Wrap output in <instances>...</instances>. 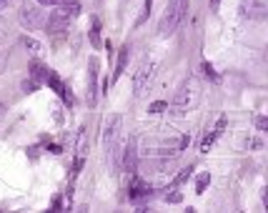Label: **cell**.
<instances>
[{
  "label": "cell",
  "mask_w": 268,
  "mask_h": 213,
  "mask_svg": "<svg viewBox=\"0 0 268 213\" xmlns=\"http://www.w3.org/2000/svg\"><path fill=\"white\" fill-rule=\"evenodd\" d=\"M198 100H201V85H198V80H195V78H188V80L178 88V93H175V100H173V113H175V116H186V113L191 111Z\"/></svg>",
  "instance_id": "6da1fadb"
},
{
  "label": "cell",
  "mask_w": 268,
  "mask_h": 213,
  "mask_svg": "<svg viewBox=\"0 0 268 213\" xmlns=\"http://www.w3.org/2000/svg\"><path fill=\"white\" fill-rule=\"evenodd\" d=\"M186 13H188V0H168L166 15L160 18V25H158L160 36H171L173 30L183 23Z\"/></svg>",
  "instance_id": "7a4b0ae2"
},
{
  "label": "cell",
  "mask_w": 268,
  "mask_h": 213,
  "mask_svg": "<svg viewBox=\"0 0 268 213\" xmlns=\"http://www.w3.org/2000/svg\"><path fill=\"white\" fill-rule=\"evenodd\" d=\"M153 73H155V63L153 60H140V65H138V70H135L133 76V96L140 98L146 91H148V85H151V80H153Z\"/></svg>",
  "instance_id": "3957f363"
},
{
  "label": "cell",
  "mask_w": 268,
  "mask_h": 213,
  "mask_svg": "<svg viewBox=\"0 0 268 213\" xmlns=\"http://www.w3.org/2000/svg\"><path fill=\"white\" fill-rule=\"evenodd\" d=\"M120 123H123V118L120 116H111V120L105 123V131H103L105 153H113L115 151V143H118V136H120Z\"/></svg>",
  "instance_id": "277c9868"
},
{
  "label": "cell",
  "mask_w": 268,
  "mask_h": 213,
  "mask_svg": "<svg viewBox=\"0 0 268 213\" xmlns=\"http://www.w3.org/2000/svg\"><path fill=\"white\" fill-rule=\"evenodd\" d=\"M98 68H100L98 58L91 56L88 58V103L91 105H96V100H98Z\"/></svg>",
  "instance_id": "5b68a950"
},
{
  "label": "cell",
  "mask_w": 268,
  "mask_h": 213,
  "mask_svg": "<svg viewBox=\"0 0 268 213\" xmlns=\"http://www.w3.org/2000/svg\"><path fill=\"white\" fill-rule=\"evenodd\" d=\"M20 23L28 28V30H35L43 25V10H40L38 5H25L23 10H20Z\"/></svg>",
  "instance_id": "8992f818"
},
{
  "label": "cell",
  "mask_w": 268,
  "mask_h": 213,
  "mask_svg": "<svg viewBox=\"0 0 268 213\" xmlns=\"http://www.w3.org/2000/svg\"><path fill=\"white\" fill-rule=\"evenodd\" d=\"M43 83H48V85H50V88L56 91L58 96L63 98L65 103H68V105H73V93H70V91L65 88V83H63V80H60V78H58L56 73L50 70V68H48V73H45V80H43Z\"/></svg>",
  "instance_id": "52a82bcc"
},
{
  "label": "cell",
  "mask_w": 268,
  "mask_h": 213,
  "mask_svg": "<svg viewBox=\"0 0 268 213\" xmlns=\"http://www.w3.org/2000/svg\"><path fill=\"white\" fill-rule=\"evenodd\" d=\"M123 168H126V173H131V175L138 171V148H135V138H128V146H126V153H123Z\"/></svg>",
  "instance_id": "ba28073f"
},
{
  "label": "cell",
  "mask_w": 268,
  "mask_h": 213,
  "mask_svg": "<svg viewBox=\"0 0 268 213\" xmlns=\"http://www.w3.org/2000/svg\"><path fill=\"white\" fill-rule=\"evenodd\" d=\"M226 126H228V118H226V116H218L216 126H213L211 131L206 133V138H203V143H201V151H206V153H208V148L213 146V140H216V138H218L221 133H223V131H226Z\"/></svg>",
  "instance_id": "9c48e42d"
},
{
  "label": "cell",
  "mask_w": 268,
  "mask_h": 213,
  "mask_svg": "<svg viewBox=\"0 0 268 213\" xmlns=\"http://www.w3.org/2000/svg\"><path fill=\"white\" fill-rule=\"evenodd\" d=\"M128 56H131V48L128 45H123L120 48V53H118V63H115V70H113V80L123 76V70H126V63H128Z\"/></svg>",
  "instance_id": "30bf717a"
},
{
  "label": "cell",
  "mask_w": 268,
  "mask_h": 213,
  "mask_svg": "<svg viewBox=\"0 0 268 213\" xmlns=\"http://www.w3.org/2000/svg\"><path fill=\"white\" fill-rule=\"evenodd\" d=\"M45 73H48V65H43L38 60L30 63V78H35L38 83H43V80H45Z\"/></svg>",
  "instance_id": "8fae6325"
},
{
  "label": "cell",
  "mask_w": 268,
  "mask_h": 213,
  "mask_svg": "<svg viewBox=\"0 0 268 213\" xmlns=\"http://www.w3.org/2000/svg\"><path fill=\"white\" fill-rule=\"evenodd\" d=\"M208 183H211V173L208 171H203V173H198L195 178V193H206V188H208Z\"/></svg>",
  "instance_id": "7c38bea8"
},
{
  "label": "cell",
  "mask_w": 268,
  "mask_h": 213,
  "mask_svg": "<svg viewBox=\"0 0 268 213\" xmlns=\"http://www.w3.org/2000/svg\"><path fill=\"white\" fill-rule=\"evenodd\" d=\"M91 45L93 48H100V20L98 18H93V28H91Z\"/></svg>",
  "instance_id": "4fadbf2b"
},
{
  "label": "cell",
  "mask_w": 268,
  "mask_h": 213,
  "mask_svg": "<svg viewBox=\"0 0 268 213\" xmlns=\"http://www.w3.org/2000/svg\"><path fill=\"white\" fill-rule=\"evenodd\" d=\"M191 175H193V168H183V171H181V173H178V175H175V178L171 181V186H173V188H175V186H183V183H186Z\"/></svg>",
  "instance_id": "5bb4252c"
},
{
  "label": "cell",
  "mask_w": 268,
  "mask_h": 213,
  "mask_svg": "<svg viewBox=\"0 0 268 213\" xmlns=\"http://www.w3.org/2000/svg\"><path fill=\"white\" fill-rule=\"evenodd\" d=\"M23 45H25L30 53H38L40 50V43L35 38H30V36H23Z\"/></svg>",
  "instance_id": "9a60e30c"
},
{
  "label": "cell",
  "mask_w": 268,
  "mask_h": 213,
  "mask_svg": "<svg viewBox=\"0 0 268 213\" xmlns=\"http://www.w3.org/2000/svg\"><path fill=\"white\" fill-rule=\"evenodd\" d=\"M40 88V83L35 80V78H28V80H23V91L25 93H33V91H38Z\"/></svg>",
  "instance_id": "2e32d148"
},
{
  "label": "cell",
  "mask_w": 268,
  "mask_h": 213,
  "mask_svg": "<svg viewBox=\"0 0 268 213\" xmlns=\"http://www.w3.org/2000/svg\"><path fill=\"white\" fill-rule=\"evenodd\" d=\"M166 108H168V103H166V100H155V103L148 105V113H163Z\"/></svg>",
  "instance_id": "e0dca14e"
},
{
  "label": "cell",
  "mask_w": 268,
  "mask_h": 213,
  "mask_svg": "<svg viewBox=\"0 0 268 213\" xmlns=\"http://www.w3.org/2000/svg\"><path fill=\"white\" fill-rule=\"evenodd\" d=\"M151 5H153V0H146V3H143V13H140V18H138L135 25H143V20L148 18V13H151Z\"/></svg>",
  "instance_id": "ac0fdd59"
},
{
  "label": "cell",
  "mask_w": 268,
  "mask_h": 213,
  "mask_svg": "<svg viewBox=\"0 0 268 213\" xmlns=\"http://www.w3.org/2000/svg\"><path fill=\"white\" fill-rule=\"evenodd\" d=\"M203 73H206V76L211 78V80H218V73L213 70V65H211V63H203Z\"/></svg>",
  "instance_id": "d6986e66"
},
{
  "label": "cell",
  "mask_w": 268,
  "mask_h": 213,
  "mask_svg": "<svg viewBox=\"0 0 268 213\" xmlns=\"http://www.w3.org/2000/svg\"><path fill=\"white\" fill-rule=\"evenodd\" d=\"M166 201H168V203H181V201H183V196H181V193H168V196H166Z\"/></svg>",
  "instance_id": "ffe728a7"
},
{
  "label": "cell",
  "mask_w": 268,
  "mask_h": 213,
  "mask_svg": "<svg viewBox=\"0 0 268 213\" xmlns=\"http://www.w3.org/2000/svg\"><path fill=\"white\" fill-rule=\"evenodd\" d=\"M60 206H63V201H60V196H56V198H53V208L60 211Z\"/></svg>",
  "instance_id": "44dd1931"
},
{
  "label": "cell",
  "mask_w": 268,
  "mask_h": 213,
  "mask_svg": "<svg viewBox=\"0 0 268 213\" xmlns=\"http://www.w3.org/2000/svg\"><path fill=\"white\" fill-rule=\"evenodd\" d=\"M58 0H38V5H56Z\"/></svg>",
  "instance_id": "7402d4cb"
},
{
  "label": "cell",
  "mask_w": 268,
  "mask_h": 213,
  "mask_svg": "<svg viewBox=\"0 0 268 213\" xmlns=\"http://www.w3.org/2000/svg\"><path fill=\"white\" fill-rule=\"evenodd\" d=\"M60 5H70V3H76V0H58Z\"/></svg>",
  "instance_id": "603a6c76"
},
{
  "label": "cell",
  "mask_w": 268,
  "mask_h": 213,
  "mask_svg": "<svg viewBox=\"0 0 268 213\" xmlns=\"http://www.w3.org/2000/svg\"><path fill=\"white\" fill-rule=\"evenodd\" d=\"M8 3H10V0H0V13H3V8H5Z\"/></svg>",
  "instance_id": "cb8c5ba5"
},
{
  "label": "cell",
  "mask_w": 268,
  "mask_h": 213,
  "mask_svg": "<svg viewBox=\"0 0 268 213\" xmlns=\"http://www.w3.org/2000/svg\"><path fill=\"white\" fill-rule=\"evenodd\" d=\"M218 3H221V0H213V8H218Z\"/></svg>",
  "instance_id": "d4e9b609"
}]
</instances>
